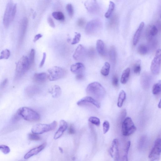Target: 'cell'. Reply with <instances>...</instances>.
<instances>
[{"mask_svg":"<svg viewBox=\"0 0 161 161\" xmlns=\"http://www.w3.org/2000/svg\"><path fill=\"white\" fill-rule=\"evenodd\" d=\"M103 133L104 134L107 133L110 129V125L107 121H104L103 124Z\"/></svg>","mask_w":161,"mask_h":161,"instance_id":"obj_40","label":"cell"},{"mask_svg":"<svg viewBox=\"0 0 161 161\" xmlns=\"http://www.w3.org/2000/svg\"><path fill=\"white\" fill-rule=\"evenodd\" d=\"M48 79V74L45 72L35 74L33 78L34 81L38 83H44Z\"/></svg>","mask_w":161,"mask_h":161,"instance_id":"obj_18","label":"cell"},{"mask_svg":"<svg viewBox=\"0 0 161 161\" xmlns=\"http://www.w3.org/2000/svg\"><path fill=\"white\" fill-rule=\"evenodd\" d=\"M22 118V117H21L19 111L18 110L16 114L13 117L12 121L14 123H16L20 120Z\"/></svg>","mask_w":161,"mask_h":161,"instance_id":"obj_43","label":"cell"},{"mask_svg":"<svg viewBox=\"0 0 161 161\" xmlns=\"http://www.w3.org/2000/svg\"><path fill=\"white\" fill-rule=\"evenodd\" d=\"M47 21L49 25L52 27V28H54L56 27L55 23L52 17L49 16L48 17Z\"/></svg>","mask_w":161,"mask_h":161,"instance_id":"obj_44","label":"cell"},{"mask_svg":"<svg viewBox=\"0 0 161 161\" xmlns=\"http://www.w3.org/2000/svg\"><path fill=\"white\" fill-rule=\"evenodd\" d=\"M57 125V123L56 121H54L49 124L38 123L32 127L31 131L32 133L34 134H42L55 129Z\"/></svg>","mask_w":161,"mask_h":161,"instance_id":"obj_4","label":"cell"},{"mask_svg":"<svg viewBox=\"0 0 161 161\" xmlns=\"http://www.w3.org/2000/svg\"><path fill=\"white\" fill-rule=\"evenodd\" d=\"M85 67L83 64L77 63L72 65L71 66V71L73 73L76 74H83Z\"/></svg>","mask_w":161,"mask_h":161,"instance_id":"obj_17","label":"cell"},{"mask_svg":"<svg viewBox=\"0 0 161 161\" xmlns=\"http://www.w3.org/2000/svg\"><path fill=\"white\" fill-rule=\"evenodd\" d=\"M35 57V50L34 49H32L30 51L29 58V62L30 65L32 66L34 62Z\"/></svg>","mask_w":161,"mask_h":161,"instance_id":"obj_37","label":"cell"},{"mask_svg":"<svg viewBox=\"0 0 161 161\" xmlns=\"http://www.w3.org/2000/svg\"><path fill=\"white\" fill-rule=\"evenodd\" d=\"M126 97V95L125 92L123 90L121 91L118 99L117 106L118 107L121 108L122 107Z\"/></svg>","mask_w":161,"mask_h":161,"instance_id":"obj_25","label":"cell"},{"mask_svg":"<svg viewBox=\"0 0 161 161\" xmlns=\"http://www.w3.org/2000/svg\"><path fill=\"white\" fill-rule=\"evenodd\" d=\"M92 104L95 105L97 108L101 107V104L96 100L90 96H86L79 100L77 103L78 106H81L87 104Z\"/></svg>","mask_w":161,"mask_h":161,"instance_id":"obj_12","label":"cell"},{"mask_svg":"<svg viewBox=\"0 0 161 161\" xmlns=\"http://www.w3.org/2000/svg\"><path fill=\"white\" fill-rule=\"evenodd\" d=\"M161 81L160 80L153 87L152 93L154 95H158L161 92Z\"/></svg>","mask_w":161,"mask_h":161,"instance_id":"obj_30","label":"cell"},{"mask_svg":"<svg viewBox=\"0 0 161 161\" xmlns=\"http://www.w3.org/2000/svg\"><path fill=\"white\" fill-rule=\"evenodd\" d=\"M16 4L12 1L8 3L3 18V24L5 28H7L13 22L16 15Z\"/></svg>","mask_w":161,"mask_h":161,"instance_id":"obj_2","label":"cell"},{"mask_svg":"<svg viewBox=\"0 0 161 161\" xmlns=\"http://www.w3.org/2000/svg\"><path fill=\"white\" fill-rule=\"evenodd\" d=\"M85 5L87 11L91 13H96L99 10V6L96 1H87L85 3Z\"/></svg>","mask_w":161,"mask_h":161,"instance_id":"obj_14","label":"cell"},{"mask_svg":"<svg viewBox=\"0 0 161 161\" xmlns=\"http://www.w3.org/2000/svg\"><path fill=\"white\" fill-rule=\"evenodd\" d=\"M115 8V4L114 2L110 1L109 3L108 10L105 15V16L106 19H108L111 17L114 10Z\"/></svg>","mask_w":161,"mask_h":161,"instance_id":"obj_27","label":"cell"},{"mask_svg":"<svg viewBox=\"0 0 161 161\" xmlns=\"http://www.w3.org/2000/svg\"><path fill=\"white\" fill-rule=\"evenodd\" d=\"M46 53H44L43 54V57H42V59L41 60V61L40 62V66H39L40 68H42L44 65L45 60H46Z\"/></svg>","mask_w":161,"mask_h":161,"instance_id":"obj_47","label":"cell"},{"mask_svg":"<svg viewBox=\"0 0 161 161\" xmlns=\"http://www.w3.org/2000/svg\"><path fill=\"white\" fill-rule=\"evenodd\" d=\"M84 78V75L83 74H77L76 78L78 80H83Z\"/></svg>","mask_w":161,"mask_h":161,"instance_id":"obj_51","label":"cell"},{"mask_svg":"<svg viewBox=\"0 0 161 161\" xmlns=\"http://www.w3.org/2000/svg\"><path fill=\"white\" fill-rule=\"evenodd\" d=\"M141 60H138L135 64L133 67V71L136 74L138 75L140 74L141 71Z\"/></svg>","mask_w":161,"mask_h":161,"instance_id":"obj_32","label":"cell"},{"mask_svg":"<svg viewBox=\"0 0 161 161\" xmlns=\"http://www.w3.org/2000/svg\"><path fill=\"white\" fill-rule=\"evenodd\" d=\"M28 138L31 141H38L41 140V138L37 134L33 133H30L28 135Z\"/></svg>","mask_w":161,"mask_h":161,"instance_id":"obj_38","label":"cell"},{"mask_svg":"<svg viewBox=\"0 0 161 161\" xmlns=\"http://www.w3.org/2000/svg\"><path fill=\"white\" fill-rule=\"evenodd\" d=\"M130 145L131 142L128 141L127 142L125 147L123 155L121 157V161H129L128 155Z\"/></svg>","mask_w":161,"mask_h":161,"instance_id":"obj_24","label":"cell"},{"mask_svg":"<svg viewBox=\"0 0 161 161\" xmlns=\"http://www.w3.org/2000/svg\"><path fill=\"white\" fill-rule=\"evenodd\" d=\"M42 35L41 34H38L36 35L34 37L33 41H34V42H36L39 39L41 38L42 37Z\"/></svg>","mask_w":161,"mask_h":161,"instance_id":"obj_50","label":"cell"},{"mask_svg":"<svg viewBox=\"0 0 161 161\" xmlns=\"http://www.w3.org/2000/svg\"><path fill=\"white\" fill-rule=\"evenodd\" d=\"M109 153L115 161H119L120 153L119 143L117 139H114L112 141L111 146L109 150Z\"/></svg>","mask_w":161,"mask_h":161,"instance_id":"obj_11","label":"cell"},{"mask_svg":"<svg viewBox=\"0 0 161 161\" xmlns=\"http://www.w3.org/2000/svg\"><path fill=\"white\" fill-rule=\"evenodd\" d=\"M110 56L111 60L112 62H115L116 59V52L114 46L111 47L110 51Z\"/></svg>","mask_w":161,"mask_h":161,"instance_id":"obj_33","label":"cell"},{"mask_svg":"<svg viewBox=\"0 0 161 161\" xmlns=\"http://www.w3.org/2000/svg\"><path fill=\"white\" fill-rule=\"evenodd\" d=\"M59 150L60 152L62 153L63 152V150L62 149V148L60 147H59Z\"/></svg>","mask_w":161,"mask_h":161,"instance_id":"obj_53","label":"cell"},{"mask_svg":"<svg viewBox=\"0 0 161 161\" xmlns=\"http://www.w3.org/2000/svg\"><path fill=\"white\" fill-rule=\"evenodd\" d=\"M68 124L64 120L60 121L59 128L56 133L54 136V139H58L61 136L68 127Z\"/></svg>","mask_w":161,"mask_h":161,"instance_id":"obj_15","label":"cell"},{"mask_svg":"<svg viewBox=\"0 0 161 161\" xmlns=\"http://www.w3.org/2000/svg\"><path fill=\"white\" fill-rule=\"evenodd\" d=\"M161 153V140L158 138L155 142L154 146L148 155L150 161H159Z\"/></svg>","mask_w":161,"mask_h":161,"instance_id":"obj_8","label":"cell"},{"mask_svg":"<svg viewBox=\"0 0 161 161\" xmlns=\"http://www.w3.org/2000/svg\"><path fill=\"white\" fill-rule=\"evenodd\" d=\"M161 58V50L158 49L151 62L150 66L151 71L154 75H158L159 74L160 69Z\"/></svg>","mask_w":161,"mask_h":161,"instance_id":"obj_10","label":"cell"},{"mask_svg":"<svg viewBox=\"0 0 161 161\" xmlns=\"http://www.w3.org/2000/svg\"><path fill=\"white\" fill-rule=\"evenodd\" d=\"M110 65L108 62L105 63L104 66L101 69V74L103 76H108L110 72Z\"/></svg>","mask_w":161,"mask_h":161,"instance_id":"obj_28","label":"cell"},{"mask_svg":"<svg viewBox=\"0 0 161 161\" xmlns=\"http://www.w3.org/2000/svg\"><path fill=\"white\" fill-rule=\"evenodd\" d=\"M145 140L146 138L144 137H144H142L141 138L140 140L138 146L141 149L143 147V146L145 143Z\"/></svg>","mask_w":161,"mask_h":161,"instance_id":"obj_46","label":"cell"},{"mask_svg":"<svg viewBox=\"0 0 161 161\" xmlns=\"http://www.w3.org/2000/svg\"><path fill=\"white\" fill-rule=\"evenodd\" d=\"M48 79L50 81H55L64 77L66 74V70L60 67H53L48 70Z\"/></svg>","mask_w":161,"mask_h":161,"instance_id":"obj_5","label":"cell"},{"mask_svg":"<svg viewBox=\"0 0 161 161\" xmlns=\"http://www.w3.org/2000/svg\"><path fill=\"white\" fill-rule=\"evenodd\" d=\"M144 26V22H141L137 30L135 32L133 38V45L135 46L137 44L140 38L141 32L143 29Z\"/></svg>","mask_w":161,"mask_h":161,"instance_id":"obj_20","label":"cell"},{"mask_svg":"<svg viewBox=\"0 0 161 161\" xmlns=\"http://www.w3.org/2000/svg\"><path fill=\"white\" fill-rule=\"evenodd\" d=\"M85 23V21L83 19H80L78 21V24L79 26H83Z\"/></svg>","mask_w":161,"mask_h":161,"instance_id":"obj_49","label":"cell"},{"mask_svg":"<svg viewBox=\"0 0 161 161\" xmlns=\"http://www.w3.org/2000/svg\"><path fill=\"white\" fill-rule=\"evenodd\" d=\"M148 30V38L150 39L155 36L157 34L158 31L157 27L155 25L151 26Z\"/></svg>","mask_w":161,"mask_h":161,"instance_id":"obj_26","label":"cell"},{"mask_svg":"<svg viewBox=\"0 0 161 161\" xmlns=\"http://www.w3.org/2000/svg\"><path fill=\"white\" fill-rule=\"evenodd\" d=\"M86 51L83 45L80 44L76 49L73 56L74 59L79 60L83 59L86 55Z\"/></svg>","mask_w":161,"mask_h":161,"instance_id":"obj_13","label":"cell"},{"mask_svg":"<svg viewBox=\"0 0 161 161\" xmlns=\"http://www.w3.org/2000/svg\"><path fill=\"white\" fill-rule=\"evenodd\" d=\"M75 37L73 39L71 44L72 45L76 44L80 41L81 38V34L80 33H76Z\"/></svg>","mask_w":161,"mask_h":161,"instance_id":"obj_39","label":"cell"},{"mask_svg":"<svg viewBox=\"0 0 161 161\" xmlns=\"http://www.w3.org/2000/svg\"><path fill=\"white\" fill-rule=\"evenodd\" d=\"M28 24V20L26 17H24L21 21L20 25V41L23 40L25 35Z\"/></svg>","mask_w":161,"mask_h":161,"instance_id":"obj_19","label":"cell"},{"mask_svg":"<svg viewBox=\"0 0 161 161\" xmlns=\"http://www.w3.org/2000/svg\"><path fill=\"white\" fill-rule=\"evenodd\" d=\"M118 82H119V80H118V79L116 75H115L114 76L112 79V84L115 87H117L118 85Z\"/></svg>","mask_w":161,"mask_h":161,"instance_id":"obj_45","label":"cell"},{"mask_svg":"<svg viewBox=\"0 0 161 161\" xmlns=\"http://www.w3.org/2000/svg\"><path fill=\"white\" fill-rule=\"evenodd\" d=\"M48 92L54 98H58L61 95L62 93L61 89L57 85L51 87L48 90Z\"/></svg>","mask_w":161,"mask_h":161,"instance_id":"obj_21","label":"cell"},{"mask_svg":"<svg viewBox=\"0 0 161 161\" xmlns=\"http://www.w3.org/2000/svg\"><path fill=\"white\" fill-rule=\"evenodd\" d=\"M138 53L141 55H144L148 52V48L146 45L141 44L140 45L138 48Z\"/></svg>","mask_w":161,"mask_h":161,"instance_id":"obj_29","label":"cell"},{"mask_svg":"<svg viewBox=\"0 0 161 161\" xmlns=\"http://www.w3.org/2000/svg\"><path fill=\"white\" fill-rule=\"evenodd\" d=\"M158 107L159 108H161V100H160V101L159 102V103L158 104Z\"/></svg>","mask_w":161,"mask_h":161,"instance_id":"obj_54","label":"cell"},{"mask_svg":"<svg viewBox=\"0 0 161 161\" xmlns=\"http://www.w3.org/2000/svg\"><path fill=\"white\" fill-rule=\"evenodd\" d=\"M46 146V144L45 143L37 148L32 149L25 155L24 158L26 160L28 159L32 156L38 154L44 149Z\"/></svg>","mask_w":161,"mask_h":161,"instance_id":"obj_16","label":"cell"},{"mask_svg":"<svg viewBox=\"0 0 161 161\" xmlns=\"http://www.w3.org/2000/svg\"><path fill=\"white\" fill-rule=\"evenodd\" d=\"M76 132V131L73 126L71 125L70 126L68 129V133L70 134H74Z\"/></svg>","mask_w":161,"mask_h":161,"instance_id":"obj_48","label":"cell"},{"mask_svg":"<svg viewBox=\"0 0 161 161\" xmlns=\"http://www.w3.org/2000/svg\"><path fill=\"white\" fill-rule=\"evenodd\" d=\"M8 82V80L7 79H6L5 80L3 81V82L2 83V84H1V86L2 87H5L7 83Z\"/></svg>","mask_w":161,"mask_h":161,"instance_id":"obj_52","label":"cell"},{"mask_svg":"<svg viewBox=\"0 0 161 161\" xmlns=\"http://www.w3.org/2000/svg\"><path fill=\"white\" fill-rule=\"evenodd\" d=\"M52 17L60 21H63L65 20V17L64 14L60 11L54 12L52 14Z\"/></svg>","mask_w":161,"mask_h":161,"instance_id":"obj_31","label":"cell"},{"mask_svg":"<svg viewBox=\"0 0 161 161\" xmlns=\"http://www.w3.org/2000/svg\"><path fill=\"white\" fill-rule=\"evenodd\" d=\"M130 72V69L129 68H127L124 70L123 72L121 79V83L125 84L128 81Z\"/></svg>","mask_w":161,"mask_h":161,"instance_id":"obj_23","label":"cell"},{"mask_svg":"<svg viewBox=\"0 0 161 161\" xmlns=\"http://www.w3.org/2000/svg\"><path fill=\"white\" fill-rule=\"evenodd\" d=\"M102 26L101 20L95 19L91 20L87 24L85 31L87 34H92L98 31Z\"/></svg>","mask_w":161,"mask_h":161,"instance_id":"obj_9","label":"cell"},{"mask_svg":"<svg viewBox=\"0 0 161 161\" xmlns=\"http://www.w3.org/2000/svg\"><path fill=\"white\" fill-rule=\"evenodd\" d=\"M0 150H1L3 153L5 154H7L10 152V149L7 146L5 145H0Z\"/></svg>","mask_w":161,"mask_h":161,"instance_id":"obj_41","label":"cell"},{"mask_svg":"<svg viewBox=\"0 0 161 161\" xmlns=\"http://www.w3.org/2000/svg\"><path fill=\"white\" fill-rule=\"evenodd\" d=\"M136 130L134 123L130 117H127L123 120L122 126V133L125 136H128L133 134Z\"/></svg>","mask_w":161,"mask_h":161,"instance_id":"obj_7","label":"cell"},{"mask_svg":"<svg viewBox=\"0 0 161 161\" xmlns=\"http://www.w3.org/2000/svg\"><path fill=\"white\" fill-rule=\"evenodd\" d=\"M28 58L23 56L18 62L16 68V71L18 76H21L26 73L31 67Z\"/></svg>","mask_w":161,"mask_h":161,"instance_id":"obj_6","label":"cell"},{"mask_svg":"<svg viewBox=\"0 0 161 161\" xmlns=\"http://www.w3.org/2000/svg\"><path fill=\"white\" fill-rule=\"evenodd\" d=\"M19 113L24 119L30 122H36L40 119V115L32 109L27 107H23L19 109Z\"/></svg>","mask_w":161,"mask_h":161,"instance_id":"obj_3","label":"cell"},{"mask_svg":"<svg viewBox=\"0 0 161 161\" xmlns=\"http://www.w3.org/2000/svg\"><path fill=\"white\" fill-rule=\"evenodd\" d=\"M11 53L9 50L6 49L3 50L1 53L0 56V59H7L9 58L10 56Z\"/></svg>","mask_w":161,"mask_h":161,"instance_id":"obj_34","label":"cell"},{"mask_svg":"<svg viewBox=\"0 0 161 161\" xmlns=\"http://www.w3.org/2000/svg\"><path fill=\"white\" fill-rule=\"evenodd\" d=\"M86 91L89 96L92 97L95 100L102 99L105 96L106 93L105 88L98 82H94L90 83L87 86Z\"/></svg>","mask_w":161,"mask_h":161,"instance_id":"obj_1","label":"cell"},{"mask_svg":"<svg viewBox=\"0 0 161 161\" xmlns=\"http://www.w3.org/2000/svg\"><path fill=\"white\" fill-rule=\"evenodd\" d=\"M89 121L91 123L97 126H99L100 125V120L98 117H90L89 119Z\"/></svg>","mask_w":161,"mask_h":161,"instance_id":"obj_35","label":"cell"},{"mask_svg":"<svg viewBox=\"0 0 161 161\" xmlns=\"http://www.w3.org/2000/svg\"><path fill=\"white\" fill-rule=\"evenodd\" d=\"M36 87L33 86L29 87L27 89V93L29 95H32L37 92V88Z\"/></svg>","mask_w":161,"mask_h":161,"instance_id":"obj_42","label":"cell"},{"mask_svg":"<svg viewBox=\"0 0 161 161\" xmlns=\"http://www.w3.org/2000/svg\"><path fill=\"white\" fill-rule=\"evenodd\" d=\"M66 8L70 17H72L74 14V9L72 5L71 4L67 5Z\"/></svg>","mask_w":161,"mask_h":161,"instance_id":"obj_36","label":"cell"},{"mask_svg":"<svg viewBox=\"0 0 161 161\" xmlns=\"http://www.w3.org/2000/svg\"><path fill=\"white\" fill-rule=\"evenodd\" d=\"M96 49L100 55L105 56V45L104 42L101 39H99L97 41Z\"/></svg>","mask_w":161,"mask_h":161,"instance_id":"obj_22","label":"cell"}]
</instances>
